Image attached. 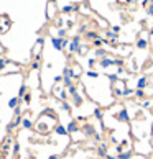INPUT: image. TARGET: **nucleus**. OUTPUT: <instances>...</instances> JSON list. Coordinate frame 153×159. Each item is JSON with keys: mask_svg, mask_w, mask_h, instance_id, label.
<instances>
[{"mask_svg": "<svg viewBox=\"0 0 153 159\" xmlns=\"http://www.w3.org/2000/svg\"><path fill=\"white\" fill-rule=\"evenodd\" d=\"M79 48H81V36H79V34H76V36L71 39L69 46H68V49H69V54H78Z\"/></svg>", "mask_w": 153, "mask_h": 159, "instance_id": "f257e3e1", "label": "nucleus"}, {"mask_svg": "<svg viewBox=\"0 0 153 159\" xmlns=\"http://www.w3.org/2000/svg\"><path fill=\"white\" fill-rule=\"evenodd\" d=\"M54 90V95L58 97L61 102H64V100H68V97H69V94H68V90H64V87H59V85H56V87L53 89Z\"/></svg>", "mask_w": 153, "mask_h": 159, "instance_id": "f03ea898", "label": "nucleus"}, {"mask_svg": "<svg viewBox=\"0 0 153 159\" xmlns=\"http://www.w3.org/2000/svg\"><path fill=\"white\" fill-rule=\"evenodd\" d=\"M81 130H83V133L86 134L87 138H91V136H94V134L97 133V130H95L94 125H91V123H84V125L81 126Z\"/></svg>", "mask_w": 153, "mask_h": 159, "instance_id": "7ed1b4c3", "label": "nucleus"}, {"mask_svg": "<svg viewBox=\"0 0 153 159\" xmlns=\"http://www.w3.org/2000/svg\"><path fill=\"white\" fill-rule=\"evenodd\" d=\"M51 44L56 51H63L64 49V38H58V36L51 38Z\"/></svg>", "mask_w": 153, "mask_h": 159, "instance_id": "20e7f679", "label": "nucleus"}, {"mask_svg": "<svg viewBox=\"0 0 153 159\" xmlns=\"http://www.w3.org/2000/svg\"><path fill=\"white\" fill-rule=\"evenodd\" d=\"M117 120L122 123H127L128 120H130V117H128V110L127 108H122L119 113H117Z\"/></svg>", "mask_w": 153, "mask_h": 159, "instance_id": "39448f33", "label": "nucleus"}, {"mask_svg": "<svg viewBox=\"0 0 153 159\" xmlns=\"http://www.w3.org/2000/svg\"><path fill=\"white\" fill-rule=\"evenodd\" d=\"M105 36L109 38V44H112V46H114V44H117V41H119L117 33H114L112 30H107V31H105Z\"/></svg>", "mask_w": 153, "mask_h": 159, "instance_id": "423d86ee", "label": "nucleus"}, {"mask_svg": "<svg viewBox=\"0 0 153 159\" xmlns=\"http://www.w3.org/2000/svg\"><path fill=\"white\" fill-rule=\"evenodd\" d=\"M107 143H100V146L97 148V156H99L100 159L102 158H107Z\"/></svg>", "mask_w": 153, "mask_h": 159, "instance_id": "0eeeda50", "label": "nucleus"}, {"mask_svg": "<svg viewBox=\"0 0 153 159\" xmlns=\"http://www.w3.org/2000/svg\"><path fill=\"white\" fill-rule=\"evenodd\" d=\"M66 128H68V131H69V133H73V134H74V133H78V131L81 130L76 120H71V122L68 123V126H66Z\"/></svg>", "mask_w": 153, "mask_h": 159, "instance_id": "6e6552de", "label": "nucleus"}, {"mask_svg": "<svg viewBox=\"0 0 153 159\" xmlns=\"http://www.w3.org/2000/svg\"><path fill=\"white\" fill-rule=\"evenodd\" d=\"M147 85H148V77L147 75H142V77H138V80H137V89H147Z\"/></svg>", "mask_w": 153, "mask_h": 159, "instance_id": "1a4fd4ad", "label": "nucleus"}, {"mask_svg": "<svg viewBox=\"0 0 153 159\" xmlns=\"http://www.w3.org/2000/svg\"><path fill=\"white\" fill-rule=\"evenodd\" d=\"M99 66L102 67V69H107V67L114 66V59H110V58H104V59H99Z\"/></svg>", "mask_w": 153, "mask_h": 159, "instance_id": "9d476101", "label": "nucleus"}, {"mask_svg": "<svg viewBox=\"0 0 153 159\" xmlns=\"http://www.w3.org/2000/svg\"><path fill=\"white\" fill-rule=\"evenodd\" d=\"M71 98H73V105H74V107H81V105H83V102H84V98H83V95H81V94H74V95L71 97Z\"/></svg>", "mask_w": 153, "mask_h": 159, "instance_id": "9b49d317", "label": "nucleus"}, {"mask_svg": "<svg viewBox=\"0 0 153 159\" xmlns=\"http://www.w3.org/2000/svg\"><path fill=\"white\" fill-rule=\"evenodd\" d=\"M94 56H95V59H104V58H107V51L104 48H95Z\"/></svg>", "mask_w": 153, "mask_h": 159, "instance_id": "f8f14e48", "label": "nucleus"}, {"mask_svg": "<svg viewBox=\"0 0 153 159\" xmlns=\"http://www.w3.org/2000/svg\"><path fill=\"white\" fill-rule=\"evenodd\" d=\"M79 10V5H73V4H69V5H64L61 8V12L63 13H71V12H78Z\"/></svg>", "mask_w": 153, "mask_h": 159, "instance_id": "ddd939ff", "label": "nucleus"}, {"mask_svg": "<svg viewBox=\"0 0 153 159\" xmlns=\"http://www.w3.org/2000/svg\"><path fill=\"white\" fill-rule=\"evenodd\" d=\"M54 133H56V134H61V136H66V134H69V131H68L66 126L56 125V128H54Z\"/></svg>", "mask_w": 153, "mask_h": 159, "instance_id": "4468645a", "label": "nucleus"}, {"mask_svg": "<svg viewBox=\"0 0 153 159\" xmlns=\"http://www.w3.org/2000/svg\"><path fill=\"white\" fill-rule=\"evenodd\" d=\"M63 77L76 79V75H74V71H73V67H69V66H66V67H64V71H63Z\"/></svg>", "mask_w": 153, "mask_h": 159, "instance_id": "2eb2a0df", "label": "nucleus"}, {"mask_svg": "<svg viewBox=\"0 0 153 159\" xmlns=\"http://www.w3.org/2000/svg\"><path fill=\"white\" fill-rule=\"evenodd\" d=\"M132 156H133V151H132V149H127V151H122V153H119L117 159H132Z\"/></svg>", "mask_w": 153, "mask_h": 159, "instance_id": "dca6fc26", "label": "nucleus"}, {"mask_svg": "<svg viewBox=\"0 0 153 159\" xmlns=\"http://www.w3.org/2000/svg\"><path fill=\"white\" fill-rule=\"evenodd\" d=\"M147 46H148V41H147L145 38H138V39H137V48H138V49H147Z\"/></svg>", "mask_w": 153, "mask_h": 159, "instance_id": "f3484780", "label": "nucleus"}, {"mask_svg": "<svg viewBox=\"0 0 153 159\" xmlns=\"http://www.w3.org/2000/svg\"><path fill=\"white\" fill-rule=\"evenodd\" d=\"M13 143H15V141H13L12 136H7V138H5V141H4V146H2V149H4V151H9V149H10V144H13Z\"/></svg>", "mask_w": 153, "mask_h": 159, "instance_id": "a211bd4d", "label": "nucleus"}, {"mask_svg": "<svg viewBox=\"0 0 153 159\" xmlns=\"http://www.w3.org/2000/svg\"><path fill=\"white\" fill-rule=\"evenodd\" d=\"M21 126H23V128H25V130H31V128H33V122H31V120H30V118H23V122H21Z\"/></svg>", "mask_w": 153, "mask_h": 159, "instance_id": "6ab92c4d", "label": "nucleus"}, {"mask_svg": "<svg viewBox=\"0 0 153 159\" xmlns=\"http://www.w3.org/2000/svg\"><path fill=\"white\" fill-rule=\"evenodd\" d=\"M71 108H73V105H71V102H68V100L61 102V110H63V112L69 113V112H71Z\"/></svg>", "mask_w": 153, "mask_h": 159, "instance_id": "aec40b11", "label": "nucleus"}, {"mask_svg": "<svg viewBox=\"0 0 153 159\" xmlns=\"http://www.w3.org/2000/svg\"><path fill=\"white\" fill-rule=\"evenodd\" d=\"M71 85H74V79H69V77H64V79H63V87L69 89Z\"/></svg>", "mask_w": 153, "mask_h": 159, "instance_id": "412c9836", "label": "nucleus"}, {"mask_svg": "<svg viewBox=\"0 0 153 159\" xmlns=\"http://www.w3.org/2000/svg\"><path fill=\"white\" fill-rule=\"evenodd\" d=\"M86 38H87V39H91V41H94V39H97V38H100V36L97 34V31H87Z\"/></svg>", "mask_w": 153, "mask_h": 159, "instance_id": "4be33fe9", "label": "nucleus"}, {"mask_svg": "<svg viewBox=\"0 0 153 159\" xmlns=\"http://www.w3.org/2000/svg\"><path fill=\"white\" fill-rule=\"evenodd\" d=\"M26 90H28V89H26V85H25V84H21L20 90H18V98H21V100H23V97L26 95Z\"/></svg>", "mask_w": 153, "mask_h": 159, "instance_id": "5701e85b", "label": "nucleus"}, {"mask_svg": "<svg viewBox=\"0 0 153 159\" xmlns=\"http://www.w3.org/2000/svg\"><path fill=\"white\" fill-rule=\"evenodd\" d=\"M73 71H74V75H76V79H78L79 75H81V72H83V71H81V66H79L78 63H74V64H73Z\"/></svg>", "mask_w": 153, "mask_h": 159, "instance_id": "b1692460", "label": "nucleus"}, {"mask_svg": "<svg viewBox=\"0 0 153 159\" xmlns=\"http://www.w3.org/2000/svg\"><path fill=\"white\" fill-rule=\"evenodd\" d=\"M104 43H107V39H102V38H97V39H94L92 41V44H94L95 48H100L104 44Z\"/></svg>", "mask_w": 153, "mask_h": 159, "instance_id": "393cba45", "label": "nucleus"}, {"mask_svg": "<svg viewBox=\"0 0 153 159\" xmlns=\"http://www.w3.org/2000/svg\"><path fill=\"white\" fill-rule=\"evenodd\" d=\"M13 128H17V125H15V122H13V120L10 123H7V126H5V130H7V133H9V134L13 131Z\"/></svg>", "mask_w": 153, "mask_h": 159, "instance_id": "a878e982", "label": "nucleus"}, {"mask_svg": "<svg viewBox=\"0 0 153 159\" xmlns=\"http://www.w3.org/2000/svg\"><path fill=\"white\" fill-rule=\"evenodd\" d=\"M66 90H68V94H69V97H73L74 94H78V87H76V85H71L69 89H66Z\"/></svg>", "mask_w": 153, "mask_h": 159, "instance_id": "bb28decb", "label": "nucleus"}, {"mask_svg": "<svg viewBox=\"0 0 153 159\" xmlns=\"http://www.w3.org/2000/svg\"><path fill=\"white\" fill-rule=\"evenodd\" d=\"M135 94V90H132V89H124V92H122V97H130Z\"/></svg>", "mask_w": 153, "mask_h": 159, "instance_id": "cd10ccee", "label": "nucleus"}, {"mask_svg": "<svg viewBox=\"0 0 153 159\" xmlns=\"http://www.w3.org/2000/svg\"><path fill=\"white\" fill-rule=\"evenodd\" d=\"M114 66L122 67V66H124V59H120V58H114Z\"/></svg>", "mask_w": 153, "mask_h": 159, "instance_id": "c85d7f7f", "label": "nucleus"}, {"mask_svg": "<svg viewBox=\"0 0 153 159\" xmlns=\"http://www.w3.org/2000/svg\"><path fill=\"white\" fill-rule=\"evenodd\" d=\"M7 64H9V61H7V59H5V58H0V71H2V69H5V67H7Z\"/></svg>", "mask_w": 153, "mask_h": 159, "instance_id": "c756f323", "label": "nucleus"}, {"mask_svg": "<svg viewBox=\"0 0 153 159\" xmlns=\"http://www.w3.org/2000/svg\"><path fill=\"white\" fill-rule=\"evenodd\" d=\"M135 97H138V98H143V97H145V90H142V89H137V90H135Z\"/></svg>", "mask_w": 153, "mask_h": 159, "instance_id": "7c9ffc66", "label": "nucleus"}, {"mask_svg": "<svg viewBox=\"0 0 153 159\" xmlns=\"http://www.w3.org/2000/svg\"><path fill=\"white\" fill-rule=\"evenodd\" d=\"M87 77H91V79H97L99 74H97L95 71H87Z\"/></svg>", "mask_w": 153, "mask_h": 159, "instance_id": "2f4dec72", "label": "nucleus"}, {"mask_svg": "<svg viewBox=\"0 0 153 159\" xmlns=\"http://www.w3.org/2000/svg\"><path fill=\"white\" fill-rule=\"evenodd\" d=\"M107 77H109V80H110L112 84H115V82H117V77H119V74H109Z\"/></svg>", "mask_w": 153, "mask_h": 159, "instance_id": "473e14b6", "label": "nucleus"}, {"mask_svg": "<svg viewBox=\"0 0 153 159\" xmlns=\"http://www.w3.org/2000/svg\"><path fill=\"white\" fill-rule=\"evenodd\" d=\"M79 33H87V23H81V26H79Z\"/></svg>", "mask_w": 153, "mask_h": 159, "instance_id": "72a5a7b5", "label": "nucleus"}, {"mask_svg": "<svg viewBox=\"0 0 153 159\" xmlns=\"http://www.w3.org/2000/svg\"><path fill=\"white\" fill-rule=\"evenodd\" d=\"M13 153H15V154H18V153H20V143H13Z\"/></svg>", "mask_w": 153, "mask_h": 159, "instance_id": "f704fd0d", "label": "nucleus"}, {"mask_svg": "<svg viewBox=\"0 0 153 159\" xmlns=\"http://www.w3.org/2000/svg\"><path fill=\"white\" fill-rule=\"evenodd\" d=\"M95 66V58H91V59H87V67H94Z\"/></svg>", "mask_w": 153, "mask_h": 159, "instance_id": "c9c22d12", "label": "nucleus"}, {"mask_svg": "<svg viewBox=\"0 0 153 159\" xmlns=\"http://www.w3.org/2000/svg\"><path fill=\"white\" fill-rule=\"evenodd\" d=\"M94 115H95V118H97V120H100V122H102V118H104V117H102V112H100L99 108L94 112Z\"/></svg>", "mask_w": 153, "mask_h": 159, "instance_id": "e433bc0d", "label": "nucleus"}, {"mask_svg": "<svg viewBox=\"0 0 153 159\" xmlns=\"http://www.w3.org/2000/svg\"><path fill=\"white\" fill-rule=\"evenodd\" d=\"M13 122H15V125H17V126H20L21 122H23V117H20V115H18V117H15V120H13Z\"/></svg>", "mask_w": 153, "mask_h": 159, "instance_id": "4c0bfd02", "label": "nucleus"}, {"mask_svg": "<svg viewBox=\"0 0 153 159\" xmlns=\"http://www.w3.org/2000/svg\"><path fill=\"white\" fill-rule=\"evenodd\" d=\"M64 36H66V30H64V28H59L58 30V38H64Z\"/></svg>", "mask_w": 153, "mask_h": 159, "instance_id": "58836bf2", "label": "nucleus"}, {"mask_svg": "<svg viewBox=\"0 0 153 159\" xmlns=\"http://www.w3.org/2000/svg\"><path fill=\"white\" fill-rule=\"evenodd\" d=\"M13 113H15V117H18V115H21V105H18L17 108H13Z\"/></svg>", "mask_w": 153, "mask_h": 159, "instance_id": "ea45409f", "label": "nucleus"}, {"mask_svg": "<svg viewBox=\"0 0 153 159\" xmlns=\"http://www.w3.org/2000/svg\"><path fill=\"white\" fill-rule=\"evenodd\" d=\"M78 54L79 56H84V54H86V46H83V44H81V48H79V51H78Z\"/></svg>", "mask_w": 153, "mask_h": 159, "instance_id": "a19ab883", "label": "nucleus"}, {"mask_svg": "<svg viewBox=\"0 0 153 159\" xmlns=\"http://www.w3.org/2000/svg\"><path fill=\"white\" fill-rule=\"evenodd\" d=\"M142 107H143V108H152V102H150V100H145L143 103H142Z\"/></svg>", "mask_w": 153, "mask_h": 159, "instance_id": "79ce46f5", "label": "nucleus"}, {"mask_svg": "<svg viewBox=\"0 0 153 159\" xmlns=\"http://www.w3.org/2000/svg\"><path fill=\"white\" fill-rule=\"evenodd\" d=\"M23 102H25V103H30V102H31V94H26V95L23 97Z\"/></svg>", "mask_w": 153, "mask_h": 159, "instance_id": "37998d69", "label": "nucleus"}, {"mask_svg": "<svg viewBox=\"0 0 153 159\" xmlns=\"http://www.w3.org/2000/svg\"><path fill=\"white\" fill-rule=\"evenodd\" d=\"M63 75H54V84H59V82H63Z\"/></svg>", "mask_w": 153, "mask_h": 159, "instance_id": "c03bdc74", "label": "nucleus"}, {"mask_svg": "<svg viewBox=\"0 0 153 159\" xmlns=\"http://www.w3.org/2000/svg\"><path fill=\"white\" fill-rule=\"evenodd\" d=\"M92 138H94V139H95V141H100V139H102V134H100V133H99V131H97V133H95V134H94V136H92Z\"/></svg>", "mask_w": 153, "mask_h": 159, "instance_id": "a18cd8bd", "label": "nucleus"}, {"mask_svg": "<svg viewBox=\"0 0 153 159\" xmlns=\"http://www.w3.org/2000/svg\"><path fill=\"white\" fill-rule=\"evenodd\" d=\"M43 43H45V38H41V36H40V38L36 39V44H38V46H43Z\"/></svg>", "mask_w": 153, "mask_h": 159, "instance_id": "49530a36", "label": "nucleus"}, {"mask_svg": "<svg viewBox=\"0 0 153 159\" xmlns=\"http://www.w3.org/2000/svg\"><path fill=\"white\" fill-rule=\"evenodd\" d=\"M128 143H130L128 139H122V141H120V146H122V148H125V146L128 144Z\"/></svg>", "mask_w": 153, "mask_h": 159, "instance_id": "de8ad7c7", "label": "nucleus"}, {"mask_svg": "<svg viewBox=\"0 0 153 159\" xmlns=\"http://www.w3.org/2000/svg\"><path fill=\"white\" fill-rule=\"evenodd\" d=\"M40 67V63L38 61H33V64H31V69H38Z\"/></svg>", "mask_w": 153, "mask_h": 159, "instance_id": "09e8293b", "label": "nucleus"}, {"mask_svg": "<svg viewBox=\"0 0 153 159\" xmlns=\"http://www.w3.org/2000/svg\"><path fill=\"white\" fill-rule=\"evenodd\" d=\"M147 13H148V15H153V2H152V5H150V7H148V10H147Z\"/></svg>", "mask_w": 153, "mask_h": 159, "instance_id": "8fccbe9b", "label": "nucleus"}, {"mask_svg": "<svg viewBox=\"0 0 153 159\" xmlns=\"http://www.w3.org/2000/svg\"><path fill=\"white\" fill-rule=\"evenodd\" d=\"M112 31H114V33H119V31H120V26H119V25H115L114 28H112Z\"/></svg>", "mask_w": 153, "mask_h": 159, "instance_id": "3c124183", "label": "nucleus"}, {"mask_svg": "<svg viewBox=\"0 0 153 159\" xmlns=\"http://www.w3.org/2000/svg\"><path fill=\"white\" fill-rule=\"evenodd\" d=\"M124 71H125V69H124V66H122V67H119V71H117V74H122Z\"/></svg>", "mask_w": 153, "mask_h": 159, "instance_id": "603ef678", "label": "nucleus"}, {"mask_svg": "<svg viewBox=\"0 0 153 159\" xmlns=\"http://www.w3.org/2000/svg\"><path fill=\"white\" fill-rule=\"evenodd\" d=\"M105 159H117V156H109L107 154V158H105Z\"/></svg>", "mask_w": 153, "mask_h": 159, "instance_id": "864d4df0", "label": "nucleus"}, {"mask_svg": "<svg viewBox=\"0 0 153 159\" xmlns=\"http://www.w3.org/2000/svg\"><path fill=\"white\" fill-rule=\"evenodd\" d=\"M48 159H58V156H56V154H53V156H50Z\"/></svg>", "mask_w": 153, "mask_h": 159, "instance_id": "5fc2aeb1", "label": "nucleus"}, {"mask_svg": "<svg viewBox=\"0 0 153 159\" xmlns=\"http://www.w3.org/2000/svg\"><path fill=\"white\" fill-rule=\"evenodd\" d=\"M48 4H56V0H48Z\"/></svg>", "mask_w": 153, "mask_h": 159, "instance_id": "6e6d98bb", "label": "nucleus"}, {"mask_svg": "<svg viewBox=\"0 0 153 159\" xmlns=\"http://www.w3.org/2000/svg\"><path fill=\"white\" fill-rule=\"evenodd\" d=\"M152 115H153V108H152Z\"/></svg>", "mask_w": 153, "mask_h": 159, "instance_id": "4d7b16f0", "label": "nucleus"}, {"mask_svg": "<svg viewBox=\"0 0 153 159\" xmlns=\"http://www.w3.org/2000/svg\"><path fill=\"white\" fill-rule=\"evenodd\" d=\"M0 159H2V156H0Z\"/></svg>", "mask_w": 153, "mask_h": 159, "instance_id": "13d9d810", "label": "nucleus"}]
</instances>
